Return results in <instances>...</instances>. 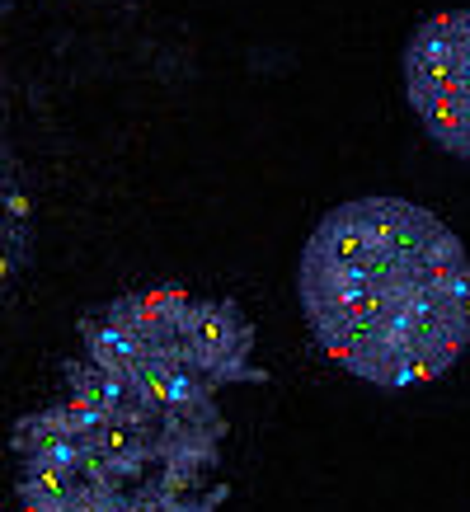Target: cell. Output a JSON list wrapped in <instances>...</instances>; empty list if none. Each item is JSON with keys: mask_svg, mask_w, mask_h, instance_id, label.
Listing matches in <instances>:
<instances>
[{"mask_svg": "<svg viewBox=\"0 0 470 512\" xmlns=\"http://www.w3.org/2000/svg\"><path fill=\"white\" fill-rule=\"evenodd\" d=\"M226 296L137 287L94 306L57 395L10 433L19 512H226L231 386H264Z\"/></svg>", "mask_w": 470, "mask_h": 512, "instance_id": "obj_1", "label": "cell"}, {"mask_svg": "<svg viewBox=\"0 0 470 512\" xmlns=\"http://www.w3.org/2000/svg\"><path fill=\"white\" fill-rule=\"evenodd\" d=\"M400 76L409 109L433 146L470 160V10H442L423 19L409 33Z\"/></svg>", "mask_w": 470, "mask_h": 512, "instance_id": "obj_3", "label": "cell"}, {"mask_svg": "<svg viewBox=\"0 0 470 512\" xmlns=\"http://www.w3.org/2000/svg\"><path fill=\"white\" fill-rule=\"evenodd\" d=\"M33 249V198L19 174V156L5 132V113H0V292L15 282V273L29 264Z\"/></svg>", "mask_w": 470, "mask_h": 512, "instance_id": "obj_4", "label": "cell"}, {"mask_svg": "<svg viewBox=\"0 0 470 512\" xmlns=\"http://www.w3.org/2000/svg\"><path fill=\"white\" fill-rule=\"evenodd\" d=\"M320 353L376 390L447 376L470 348V254L419 202L372 193L329 207L297 259Z\"/></svg>", "mask_w": 470, "mask_h": 512, "instance_id": "obj_2", "label": "cell"}]
</instances>
